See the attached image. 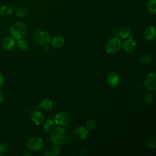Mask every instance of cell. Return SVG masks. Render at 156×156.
Here are the masks:
<instances>
[{
    "label": "cell",
    "mask_w": 156,
    "mask_h": 156,
    "mask_svg": "<svg viewBox=\"0 0 156 156\" xmlns=\"http://www.w3.org/2000/svg\"><path fill=\"white\" fill-rule=\"evenodd\" d=\"M71 135L66 128L57 127L54 128L51 133V140L56 145L61 146L67 144L71 140Z\"/></svg>",
    "instance_id": "6da1fadb"
},
{
    "label": "cell",
    "mask_w": 156,
    "mask_h": 156,
    "mask_svg": "<svg viewBox=\"0 0 156 156\" xmlns=\"http://www.w3.org/2000/svg\"><path fill=\"white\" fill-rule=\"evenodd\" d=\"M10 33L12 37L14 39H21L27 33V27L26 24L22 22H15L10 27Z\"/></svg>",
    "instance_id": "7a4b0ae2"
},
{
    "label": "cell",
    "mask_w": 156,
    "mask_h": 156,
    "mask_svg": "<svg viewBox=\"0 0 156 156\" xmlns=\"http://www.w3.org/2000/svg\"><path fill=\"white\" fill-rule=\"evenodd\" d=\"M121 47V41L118 37L110 39L105 44V51L107 53L113 54L117 52Z\"/></svg>",
    "instance_id": "3957f363"
},
{
    "label": "cell",
    "mask_w": 156,
    "mask_h": 156,
    "mask_svg": "<svg viewBox=\"0 0 156 156\" xmlns=\"http://www.w3.org/2000/svg\"><path fill=\"white\" fill-rule=\"evenodd\" d=\"M34 39L35 41L40 45H46L50 41L49 34L43 30H40L35 32L34 35Z\"/></svg>",
    "instance_id": "277c9868"
},
{
    "label": "cell",
    "mask_w": 156,
    "mask_h": 156,
    "mask_svg": "<svg viewBox=\"0 0 156 156\" xmlns=\"http://www.w3.org/2000/svg\"><path fill=\"white\" fill-rule=\"evenodd\" d=\"M43 141L41 138L38 137H33L30 138L27 142V147L33 151H38L42 149Z\"/></svg>",
    "instance_id": "5b68a950"
},
{
    "label": "cell",
    "mask_w": 156,
    "mask_h": 156,
    "mask_svg": "<svg viewBox=\"0 0 156 156\" xmlns=\"http://www.w3.org/2000/svg\"><path fill=\"white\" fill-rule=\"evenodd\" d=\"M144 87L149 91H154L156 89V75L155 73L148 74L144 81Z\"/></svg>",
    "instance_id": "8992f818"
},
{
    "label": "cell",
    "mask_w": 156,
    "mask_h": 156,
    "mask_svg": "<svg viewBox=\"0 0 156 156\" xmlns=\"http://www.w3.org/2000/svg\"><path fill=\"white\" fill-rule=\"evenodd\" d=\"M54 122L58 126H66L70 121V118L68 114L65 112H59L57 113L54 118Z\"/></svg>",
    "instance_id": "52a82bcc"
},
{
    "label": "cell",
    "mask_w": 156,
    "mask_h": 156,
    "mask_svg": "<svg viewBox=\"0 0 156 156\" xmlns=\"http://www.w3.org/2000/svg\"><path fill=\"white\" fill-rule=\"evenodd\" d=\"M73 133L75 139L79 141H82L87 138L88 135V131L87 127L79 126L74 130Z\"/></svg>",
    "instance_id": "ba28073f"
},
{
    "label": "cell",
    "mask_w": 156,
    "mask_h": 156,
    "mask_svg": "<svg viewBox=\"0 0 156 156\" xmlns=\"http://www.w3.org/2000/svg\"><path fill=\"white\" fill-rule=\"evenodd\" d=\"M15 39L12 37H5L2 42L1 46L5 51H11L15 46Z\"/></svg>",
    "instance_id": "9c48e42d"
},
{
    "label": "cell",
    "mask_w": 156,
    "mask_h": 156,
    "mask_svg": "<svg viewBox=\"0 0 156 156\" xmlns=\"http://www.w3.org/2000/svg\"><path fill=\"white\" fill-rule=\"evenodd\" d=\"M107 81L111 87H116L119 83L120 78L116 73L110 72L107 76Z\"/></svg>",
    "instance_id": "30bf717a"
},
{
    "label": "cell",
    "mask_w": 156,
    "mask_h": 156,
    "mask_svg": "<svg viewBox=\"0 0 156 156\" xmlns=\"http://www.w3.org/2000/svg\"><path fill=\"white\" fill-rule=\"evenodd\" d=\"M144 35L148 41H154L156 38V31L154 27L149 26L146 27L144 31Z\"/></svg>",
    "instance_id": "8fae6325"
},
{
    "label": "cell",
    "mask_w": 156,
    "mask_h": 156,
    "mask_svg": "<svg viewBox=\"0 0 156 156\" xmlns=\"http://www.w3.org/2000/svg\"><path fill=\"white\" fill-rule=\"evenodd\" d=\"M124 49L129 53L133 52L136 48V43L133 38H130L127 40L123 44Z\"/></svg>",
    "instance_id": "7c38bea8"
},
{
    "label": "cell",
    "mask_w": 156,
    "mask_h": 156,
    "mask_svg": "<svg viewBox=\"0 0 156 156\" xmlns=\"http://www.w3.org/2000/svg\"><path fill=\"white\" fill-rule=\"evenodd\" d=\"M31 119L35 124L38 126L43 124L44 121V116L40 112L36 110L32 113Z\"/></svg>",
    "instance_id": "4fadbf2b"
},
{
    "label": "cell",
    "mask_w": 156,
    "mask_h": 156,
    "mask_svg": "<svg viewBox=\"0 0 156 156\" xmlns=\"http://www.w3.org/2000/svg\"><path fill=\"white\" fill-rule=\"evenodd\" d=\"M65 44V39L62 36H55L51 41V44L54 48H60Z\"/></svg>",
    "instance_id": "5bb4252c"
},
{
    "label": "cell",
    "mask_w": 156,
    "mask_h": 156,
    "mask_svg": "<svg viewBox=\"0 0 156 156\" xmlns=\"http://www.w3.org/2000/svg\"><path fill=\"white\" fill-rule=\"evenodd\" d=\"M60 152V147L58 145H56L49 149L44 151L43 154L46 156H51V155H57L59 154Z\"/></svg>",
    "instance_id": "9a60e30c"
},
{
    "label": "cell",
    "mask_w": 156,
    "mask_h": 156,
    "mask_svg": "<svg viewBox=\"0 0 156 156\" xmlns=\"http://www.w3.org/2000/svg\"><path fill=\"white\" fill-rule=\"evenodd\" d=\"M13 13L12 8L7 5H3L0 6V15L4 16H9Z\"/></svg>",
    "instance_id": "2e32d148"
},
{
    "label": "cell",
    "mask_w": 156,
    "mask_h": 156,
    "mask_svg": "<svg viewBox=\"0 0 156 156\" xmlns=\"http://www.w3.org/2000/svg\"><path fill=\"white\" fill-rule=\"evenodd\" d=\"M132 33L131 29L127 26H124L119 31V35L122 38H127L130 36Z\"/></svg>",
    "instance_id": "e0dca14e"
},
{
    "label": "cell",
    "mask_w": 156,
    "mask_h": 156,
    "mask_svg": "<svg viewBox=\"0 0 156 156\" xmlns=\"http://www.w3.org/2000/svg\"><path fill=\"white\" fill-rule=\"evenodd\" d=\"M40 107L46 110H50L52 108V103L49 99H44L40 103Z\"/></svg>",
    "instance_id": "ac0fdd59"
},
{
    "label": "cell",
    "mask_w": 156,
    "mask_h": 156,
    "mask_svg": "<svg viewBox=\"0 0 156 156\" xmlns=\"http://www.w3.org/2000/svg\"><path fill=\"white\" fill-rule=\"evenodd\" d=\"M152 60V56L149 54L144 53L140 55L139 61L143 64H148Z\"/></svg>",
    "instance_id": "d6986e66"
},
{
    "label": "cell",
    "mask_w": 156,
    "mask_h": 156,
    "mask_svg": "<svg viewBox=\"0 0 156 156\" xmlns=\"http://www.w3.org/2000/svg\"><path fill=\"white\" fill-rule=\"evenodd\" d=\"M29 10L25 7H20L17 8L15 12V15L20 18H24L28 14Z\"/></svg>",
    "instance_id": "ffe728a7"
},
{
    "label": "cell",
    "mask_w": 156,
    "mask_h": 156,
    "mask_svg": "<svg viewBox=\"0 0 156 156\" xmlns=\"http://www.w3.org/2000/svg\"><path fill=\"white\" fill-rule=\"evenodd\" d=\"M54 126H55L54 122L52 120L49 119L44 122L43 124V130L46 132H49L53 130V129L54 128Z\"/></svg>",
    "instance_id": "44dd1931"
},
{
    "label": "cell",
    "mask_w": 156,
    "mask_h": 156,
    "mask_svg": "<svg viewBox=\"0 0 156 156\" xmlns=\"http://www.w3.org/2000/svg\"><path fill=\"white\" fill-rule=\"evenodd\" d=\"M147 10L151 14L156 13V0H149L147 4Z\"/></svg>",
    "instance_id": "7402d4cb"
},
{
    "label": "cell",
    "mask_w": 156,
    "mask_h": 156,
    "mask_svg": "<svg viewBox=\"0 0 156 156\" xmlns=\"http://www.w3.org/2000/svg\"><path fill=\"white\" fill-rule=\"evenodd\" d=\"M16 44L17 48L19 49L22 50V51L26 50L28 48V43H27V42L26 40H23L22 38L17 40V41L16 42Z\"/></svg>",
    "instance_id": "603a6c76"
},
{
    "label": "cell",
    "mask_w": 156,
    "mask_h": 156,
    "mask_svg": "<svg viewBox=\"0 0 156 156\" xmlns=\"http://www.w3.org/2000/svg\"><path fill=\"white\" fill-rule=\"evenodd\" d=\"M147 144L149 147L151 149H154L156 147V140L154 135H150L147 138Z\"/></svg>",
    "instance_id": "cb8c5ba5"
},
{
    "label": "cell",
    "mask_w": 156,
    "mask_h": 156,
    "mask_svg": "<svg viewBox=\"0 0 156 156\" xmlns=\"http://www.w3.org/2000/svg\"><path fill=\"white\" fill-rule=\"evenodd\" d=\"M143 99L144 101V102L147 104H151L153 102V98L152 96L151 93H146L144 94L143 96Z\"/></svg>",
    "instance_id": "d4e9b609"
},
{
    "label": "cell",
    "mask_w": 156,
    "mask_h": 156,
    "mask_svg": "<svg viewBox=\"0 0 156 156\" xmlns=\"http://www.w3.org/2000/svg\"><path fill=\"white\" fill-rule=\"evenodd\" d=\"M8 149V144L6 142L0 141V154L2 155L7 152Z\"/></svg>",
    "instance_id": "484cf974"
},
{
    "label": "cell",
    "mask_w": 156,
    "mask_h": 156,
    "mask_svg": "<svg viewBox=\"0 0 156 156\" xmlns=\"http://www.w3.org/2000/svg\"><path fill=\"white\" fill-rule=\"evenodd\" d=\"M95 126H96V121L94 119H90L87 120L86 123V127L88 129H93L94 128Z\"/></svg>",
    "instance_id": "4316f807"
},
{
    "label": "cell",
    "mask_w": 156,
    "mask_h": 156,
    "mask_svg": "<svg viewBox=\"0 0 156 156\" xmlns=\"http://www.w3.org/2000/svg\"><path fill=\"white\" fill-rule=\"evenodd\" d=\"M4 76L2 75V74L1 73H0V88L1 87H2V85H4Z\"/></svg>",
    "instance_id": "83f0119b"
},
{
    "label": "cell",
    "mask_w": 156,
    "mask_h": 156,
    "mask_svg": "<svg viewBox=\"0 0 156 156\" xmlns=\"http://www.w3.org/2000/svg\"><path fill=\"white\" fill-rule=\"evenodd\" d=\"M4 94L2 90H0V104L4 102Z\"/></svg>",
    "instance_id": "f1b7e54d"
},
{
    "label": "cell",
    "mask_w": 156,
    "mask_h": 156,
    "mask_svg": "<svg viewBox=\"0 0 156 156\" xmlns=\"http://www.w3.org/2000/svg\"><path fill=\"white\" fill-rule=\"evenodd\" d=\"M23 155H24V156H26V155H29V156H30V155H31V154H30L25 153V154H23Z\"/></svg>",
    "instance_id": "f546056e"
},
{
    "label": "cell",
    "mask_w": 156,
    "mask_h": 156,
    "mask_svg": "<svg viewBox=\"0 0 156 156\" xmlns=\"http://www.w3.org/2000/svg\"><path fill=\"white\" fill-rule=\"evenodd\" d=\"M0 155H1V154H0Z\"/></svg>",
    "instance_id": "4dcf8cb0"
}]
</instances>
